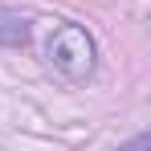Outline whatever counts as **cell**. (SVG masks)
<instances>
[{
	"label": "cell",
	"instance_id": "1",
	"mask_svg": "<svg viewBox=\"0 0 151 151\" xmlns=\"http://www.w3.org/2000/svg\"><path fill=\"white\" fill-rule=\"evenodd\" d=\"M45 57H49V65L61 78L86 82V78L94 74V65H98V45H94V37L82 25L61 21V25H53L49 41H45Z\"/></svg>",
	"mask_w": 151,
	"mask_h": 151
},
{
	"label": "cell",
	"instance_id": "2",
	"mask_svg": "<svg viewBox=\"0 0 151 151\" xmlns=\"http://www.w3.org/2000/svg\"><path fill=\"white\" fill-rule=\"evenodd\" d=\"M0 45H8V49H21V45H29V17L0 8Z\"/></svg>",
	"mask_w": 151,
	"mask_h": 151
},
{
	"label": "cell",
	"instance_id": "3",
	"mask_svg": "<svg viewBox=\"0 0 151 151\" xmlns=\"http://www.w3.org/2000/svg\"><path fill=\"white\" fill-rule=\"evenodd\" d=\"M119 151H151V135H147V131H139V135H135V139H127Z\"/></svg>",
	"mask_w": 151,
	"mask_h": 151
}]
</instances>
